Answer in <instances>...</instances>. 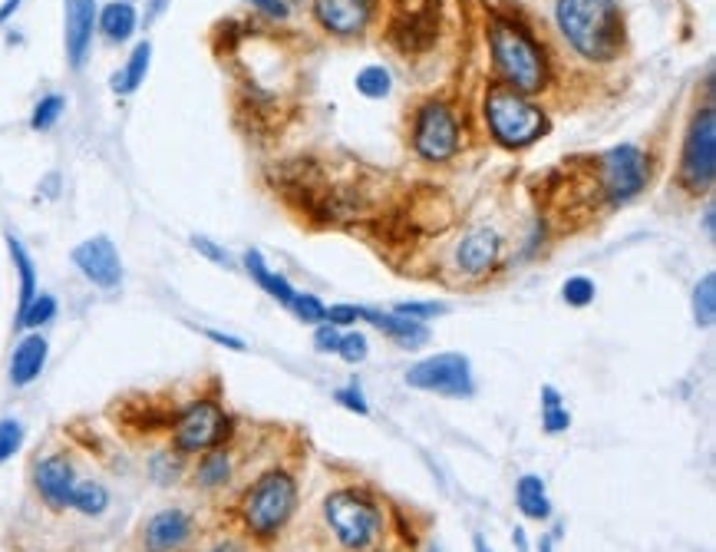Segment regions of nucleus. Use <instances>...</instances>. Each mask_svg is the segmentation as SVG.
<instances>
[{
	"mask_svg": "<svg viewBox=\"0 0 716 552\" xmlns=\"http://www.w3.org/2000/svg\"><path fill=\"white\" fill-rule=\"evenodd\" d=\"M541 427H545V433H561L571 427V413L564 410L555 387H541Z\"/></svg>",
	"mask_w": 716,
	"mask_h": 552,
	"instance_id": "obj_28",
	"label": "nucleus"
},
{
	"mask_svg": "<svg viewBox=\"0 0 716 552\" xmlns=\"http://www.w3.org/2000/svg\"><path fill=\"white\" fill-rule=\"evenodd\" d=\"M716 179V117L713 107H703L686 130L680 156V183L690 192H706Z\"/></svg>",
	"mask_w": 716,
	"mask_h": 552,
	"instance_id": "obj_6",
	"label": "nucleus"
},
{
	"mask_svg": "<svg viewBox=\"0 0 716 552\" xmlns=\"http://www.w3.org/2000/svg\"><path fill=\"white\" fill-rule=\"evenodd\" d=\"M360 318L370 321L373 328H380L387 338H393L396 344L403 347H419L426 344L429 331L423 321H413V318H403V314H393V311H373V308H360Z\"/></svg>",
	"mask_w": 716,
	"mask_h": 552,
	"instance_id": "obj_18",
	"label": "nucleus"
},
{
	"mask_svg": "<svg viewBox=\"0 0 716 552\" xmlns=\"http://www.w3.org/2000/svg\"><path fill=\"white\" fill-rule=\"evenodd\" d=\"M209 341L222 344V347H232V351H245V341L242 338H232V334H222V331H212V328H199Z\"/></svg>",
	"mask_w": 716,
	"mask_h": 552,
	"instance_id": "obj_40",
	"label": "nucleus"
},
{
	"mask_svg": "<svg viewBox=\"0 0 716 552\" xmlns=\"http://www.w3.org/2000/svg\"><path fill=\"white\" fill-rule=\"evenodd\" d=\"M209 552H238V545H235V542H219V545L209 549Z\"/></svg>",
	"mask_w": 716,
	"mask_h": 552,
	"instance_id": "obj_45",
	"label": "nucleus"
},
{
	"mask_svg": "<svg viewBox=\"0 0 716 552\" xmlns=\"http://www.w3.org/2000/svg\"><path fill=\"white\" fill-rule=\"evenodd\" d=\"M232 479V460L222 450H209V456L195 470V483L202 489H222Z\"/></svg>",
	"mask_w": 716,
	"mask_h": 552,
	"instance_id": "obj_25",
	"label": "nucleus"
},
{
	"mask_svg": "<svg viewBox=\"0 0 716 552\" xmlns=\"http://www.w3.org/2000/svg\"><path fill=\"white\" fill-rule=\"evenodd\" d=\"M472 549H476V552H492V549L485 545V536H482V532L472 536Z\"/></svg>",
	"mask_w": 716,
	"mask_h": 552,
	"instance_id": "obj_43",
	"label": "nucleus"
},
{
	"mask_svg": "<svg viewBox=\"0 0 716 552\" xmlns=\"http://www.w3.org/2000/svg\"><path fill=\"white\" fill-rule=\"evenodd\" d=\"M324 516L337 542L350 552L370 549L383 532V512L363 489H334L324 499Z\"/></svg>",
	"mask_w": 716,
	"mask_h": 552,
	"instance_id": "obj_5",
	"label": "nucleus"
},
{
	"mask_svg": "<svg viewBox=\"0 0 716 552\" xmlns=\"http://www.w3.org/2000/svg\"><path fill=\"white\" fill-rule=\"evenodd\" d=\"M377 0H314L317 21L337 37H357L373 18Z\"/></svg>",
	"mask_w": 716,
	"mask_h": 552,
	"instance_id": "obj_14",
	"label": "nucleus"
},
{
	"mask_svg": "<svg viewBox=\"0 0 716 552\" xmlns=\"http://www.w3.org/2000/svg\"><path fill=\"white\" fill-rule=\"evenodd\" d=\"M406 384L416 390L443 394V397H472V367L466 354L446 351L436 357H423L406 371Z\"/></svg>",
	"mask_w": 716,
	"mask_h": 552,
	"instance_id": "obj_8",
	"label": "nucleus"
},
{
	"mask_svg": "<svg viewBox=\"0 0 716 552\" xmlns=\"http://www.w3.org/2000/svg\"><path fill=\"white\" fill-rule=\"evenodd\" d=\"M555 24L571 51H578L591 64L617 60L627 41L617 0H558Z\"/></svg>",
	"mask_w": 716,
	"mask_h": 552,
	"instance_id": "obj_1",
	"label": "nucleus"
},
{
	"mask_svg": "<svg viewBox=\"0 0 716 552\" xmlns=\"http://www.w3.org/2000/svg\"><path fill=\"white\" fill-rule=\"evenodd\" d=\"M413 150L429 163H446L459 150V120L443 100H429L416 113Z\"/></svg>",
	"mask_w": 716,
	"mask_h": 552,
	"instance_id": "obj_9",
	"label": "nucleus"
},
{
	"mask_svg": "<svg viewBox=\"0 0 716 552\" xmlns=\"http://www.w3.org/2000/svg\"><path fill=\"white\" fill-rule=\"evenodd\" d=\"M489 47H492L495 70L508 80L515 93L522 97L541 93V87L548 84V60H545V51L535 44V37L522 24L492 18Z\"/></svg>",
	"mask_w": 716,
	"mask_h": 552,
	"instance_id": "obj_2",
	"label": "nucleus"
},
{
	"mask_svg": "<svg viewBox=\"0 0 716 552\" xmlns=\"http://www.w3.org/2000/svg\"><path fill=\"white\" fill-rule=\"evenodd\" d=\"M515 545H518V552H525V529H515Z\"/></svg>",
	"mask_w": 716,
	"mask_h": 552,
	"instance_id": "obj_46",
	"label": "nucleus"
},
{
	"mask_svg": "<svg viewBox=\"0 0 716 552\" xmlns=\"http://www.w3.org/2000/svg\"><path fill=\"white\" fill-rule=\"evenodd\" d=\"M70 258L90 285H97L103 291H116L123 285V258H120L113 239H107V235L87 239L70 252Z\"/></svg>",
	"mask_w": 716,
	"mask_h": 552,
	"instance_id": "obj_11",
	"label": "nucleus"
},
{
	"mask_svg": "<svg viewBox=\"0 0 716 552\" xmlns=\"http://www.w3.org/2000/svg\"><path fill=\"white\" fill-rule=\"evenodd\" d=\"M245 268H248V275L255 278V285L261 288V291H268L278 305H284V308H291V301H294V288H291V281L288 278H281V275H275L268 265H265V258H261V252H245Z\"/></svg>",
	"mask_w": 716,
	"mask_h": 552,
	"instance_id": "obj_20",
	"label": "nucleus"
},
{
	"mask_svg": "<svg viewBox=\"0 0 716 552\" xmlns=\"http://www.w3.org/2000/svg\"><path fill=\"white\" fill-rule=\"evenodd\" d=\"M70 509H77V512H83V516H103V512L110 509V489H107L103 483L83 479V483H77V489H74Z\"/></svg>",
	"mask_w": 716,
	"mask_h": 552,
	"instance_id": "obj_24",
	"label": "nucleus"
},
{
	"mask_svg": "<svg viewBox=\"0 0 716 552\" xmlns=\"http://www.w3.org/2000/svg\"><path fill=\"white\" fill-rule=\"evenodd\" d=\"M390 87H393V77H390V70L380 67V64H370V67H363V70L357 74V90H360L367 100H383V97L390 93Z\"/></svg>",
	"mask_w": 716,
	"mask_h": 552,
	"instance_id": "obj_29",
	"label": "nucleus"
},
{
	"mask_svg": "<svg viewBox=\"0 0 716 552\" xmlns=\"http://www.w3.org/2000/svg\"><path fill=\"white\" fill-rule=\"evenodd\" d=\"M64 110H67V100H64L60 93H51V97H44V100L34 107L31 126H34L37 133H47V130L57 126V120L64 117Z\"/></svg>",
	"mask_w": 716,
	"mask_h": 552,
	"instance_id": "obj_30",
	"label": "nucleus"
},
{
	"mask_svg": "<svg viewBox=\"0 0 716 552\" xmlns=\"http://www.w3.org/2000/svg\"><path fill=\"white\" fill-rule=\"evenodd\" d=\"M693 321L700 328H713L716 321V275L706 272L693 288Z\"/></svg>",
	"mask_w": 716,
	"mask_h": 552,
	"instance_id": "obj_26",
	"label": "nucleus"
},
{
	"mask_svg": "<svg viewBox=\"0 0 716 552\" xmlns=\"http://www.w3.org/2000/svg\"><path fill=\"white\" fill-rule=\"evenodd\" d=\"M594 295H597V288H594V281L584 278V275H574V278H568V281L561 285V298H564L571 308H588V305L594 301Z\"/></svg>",
	"mask_w": 716,
	"mask_h": 552,
	"instance_id": "obj_31",
	"label": "nucleus"
},
{
	"mask_svg": "<svg viewBox=\"0 0 716 552\" xmlns=\"http://www.w3.org/2000/svg\"><path fill=\"white\" fill-rule=\"evenodd\" d=\"M136 24H139V14H136L133 0H110V4L97 18V27L113 44H126L136 34Z\"/></svg>",
	"mask_w": 716,
	"mask_h": 552,
	"instance_id": "obj_19",
	"label": "nucleus"
},
{
	"mask_svg": "<svg viewBox=\"0 0 716 552\" xmlns=\"http://www.w3.org/2000/svg\"><path fill=\"white\" fill-rule=\"evenodd\" d=\"M334 400H337V404H344L347 410L360 413V417H363V413H370V407H367V400L360 397V390H357V387H344V390H337V394H334Z\"/></svg>",
	"mask_w": 716,
	"mask_h": 552,
	"instance_id": "obj_39",
	"label": "nucleus"
},
{
	"mask_svg": "<svg viewBox=\"0 0 716 552\" xmlns=\"http://www.w3.org/2000/svg\"><path fill=\"white\" fill-rule=\"evenodd\" d=\"M172 437L182 453H209L232 437V420L215 400H192L176 413Z\"/></svg>",
	"mask_w": 716,
	"mask_h": 552,
	"instance_id": "obj_7",
	"label": "nucleus"
},
{
	"mask_svg": "<svg viewBox=\"0 0 716 552\" xmlns=\"http://www.w3.org/2000/svg\"><path fill=\"white\" fill-rule=\"evenodd\" d=\"M18 8H21V0H4V4H0V24H8L18 14Z\"/></svg>",
	"mask_w": 716,
	"mask_h": 552,
	"instance_id": "obj_42",
	"label": "nucleus"
},
{
	"mask_svg": "<svg viewBox=\"0 0 716 552\" xmlns=\"http://www.w3.org/2000/svg\"><path fill=\"white\" fill-rule=\"evenodd\" d=\"M485 120L499 146L525 150L548 133V117L512 87H492L485 97Z\"/></svg>",
	"mask_w": 716,
	"mask_h": 552,
	"instance_id": "obj_3",
	"label": "nucleus"
},
{
	"mask_svg": "<svg viewBox=\"0 0 716 552\" xmlns=\"http://www.w3.org/2000/svg\"><path fill=\"white\" fill-rule=\"evenodd\" d=\"M324 321H331L334 328H350V324H357L360 321V308L357 305H331L327 308V318Z\"/></svg>",
	"mask_w": 716,
	"mask_h": 552,
	"instance_id": "obj_38",
	"label": "nucleus"
},
{
	"mask_svg": "<svg viewBox=\"0 0 716 552\" xmlns=\"http://www.w3.org/2000/svg\"><path fill=\"white\" fill-rule=\"evenodd\" d=\"M370 344L360 331H350V334H340V344H337V354L347 361V364H360L367 357Z\"/></svg>",
	"mask_w": 716,
	"mask_h": 552,
	"instance_id": "obj_34",
	"label": "nucleus"
},
{
	"mask_svg": "<svg viewBox=\"0 0 716 552\" xmlns=\"http://www.w3.org/2000/svg\"><path fill=\"white\" fill-rule=\"evenodd\" d=\"M77 466L67 453H54V456H44L37 460L34 466V489L37 496L54 509V512H64L70 509V499H74V489H77Z\"/></svg>",
	"mask_w": 716,
	"mask_h": 552,
	"instance_id": "obj_12",
	"label": "nucleus"
},
{
	"mask_svg": "<svg viewBox=\"0 0 716 552\" xmlns=\"http://www.w3.org/2000/svg\"><path fill=\"white\" fill-rule=\"evenodd\" d=\"M54 318H57V298H54V295H37V298L27 305V311L14 321V328H18V331H41V328H47Z\"/></svg>",
	"mask_w": 716,
	"mask_h": 552,
	"instance_id": "obj_27",
	"label": "nucleus"
},
{
	"mask_svg": "<svg viewBox=\"0 0 716 552\" xmlns=\"http://www.w3.org/2000/svg\"><path fill=\"white\" fill-rule=\"evenodd\" d=\"M393 314L423 321V318H433V314H446V305H436V301H406V305H396Z\"/></svg>",
	"mask_w": 716,
	"mask_h": 552,
	"instance_id": "obj_36",
	"label": "nucleus"
},
{
	"mask_svg": "<svg viewBox=\"0 0 716 552\" xmlns=\"http://www.w3.org/2000/svg\"><path fill=\"white\" fill-rule=\"evenodd\" d=\"M647 176H650V163L630 143L614 146L601 156V183H604V196L611 206H620V202L640 196L647 186Z\"/></svg>",
	"mask_w": 716,
	"mask_h": 552,
	"instance_id": "obj_10",
	"label": "nucleus"
},
{
	"mask_svg": "<svg viewBox=\"0 0 716 552\" xmlns=\"http://www.w3.org/2000/svg\"><path fill=\"white\" fill-rule=\"evenodd\" d=\"M337 344H340V328H334L331 321H321L317 324V331H314V347L321 351V354H337Z\"/></svg>",
	"mask_w": 716,
	"mask_h": 552,
	"instance_id": "obj_37",
	"label": "nucleus"
},
{
	"mask_svg": "<svg viewBox=\"0 0 716 552\" xmlns=\"http://www.w3.org/2000/svg\"><path fill=\"white\" fill-rule=\"evenodd\" d=\"M291 311L304 321V324H321L327 318V305L317 295H294Z\"/></svg>",
	"mask_w": 716,
	"mask_h": 552,
	"instance_id": "obj_32",
	"label": "nucleus"
},
{
	"mask_svg": "<svg viewBox=\"0 0 716 552\" xmlns=\"http://www.w3.org/2000/svg\"><path fill=\"white\" fill-rule=\"evenodd\" d=\"M47 354H51L47 338H44V334H27V338L18 344L14 357H11V384H14V387L34 384V380L41 377L44 364H47Z\"/></svg>",
	"mask_w": 716,
	"mask_h": 552,
	"instance_id": "obj_17",
	"label": "nucleus"
},
{
	"mask_svg": "<svg viewBox=\"0 0 716 552\" xmlns=\"http://www.w3.org/2000/svg\"><path fill=\"white\" fill-rule=\"evenodd\" d=\"M538 552H555V539H551V536H541V539H538Z\"/></svg>",
	"mask_w": 716,
	"mask_h": 552,
	"instance_id": "obj_44",
	"label": "nucleus"
},
{
	"mask_svg": "<svg viewBox=\"0 0 716 552\" xmlns=\"http://www.w3.org/2000/svg\"><path fill=\"white\" fill-rule=\"evenodd\" d=\"M298 509V483L284 470H268L242 499V519L258 539L278 536Z\"/></svg>",
	"mask_w": 716,
	"mask_h": 552,
	"instance_id": "obj_4",
	"label": "nucleus"
},
{
	"mask_svg": "<svg viewBox=\"0 0 716 552\" xmlns=\"http://www.w3.org/2000/svg\"><path fill=\"white\" fill-rule=\"evenodd\" d=\"M24 443V427L18 420H0V463L11 460Z\"/></svg>",
	"mask_w": 716,
	"mask_h": 552,
	"instance_id": "obj_33",
	"label": "nucleus"
},
{
	"mask_svg": "<svg viewBox=\"0 0 716 552\" xmlns=\"http://www.w3.org/2000/svg\"><path fill=\"white\" fill-rule=\"evenodd\" d=\"M192 245H195V252H199L202 258L215 262L219 268H235L232 255H228V252H225L222 245H215L212 239H205V235H192Z\"/></svg>",
	"mask_w": 716,
	"mask_h": 552,
	"instance_id": "obj_35",
	"label": "nucleus"
},
{
	"mask_svg": "<svg viewBox=\"0 0 716 552\" xmlns=\"http://www.w3.org/2000/svg\"><path fill=\"white\" fill-rule=\"evenodd\" d=\"M97 18H100L97 0H67V60L74 70H80L87 64Z\"/></svg>",
	"mask_w": 716,
	"mask_h": 552,
	"instance_id": "obj_15",
	"label": "nucleus"
},
{
	"mask_svg": "<svg viewBox=\"0 0 716 552\" xmlns=\"http://www.w3.org/2000/svg\"><path fill=\"white\" fill-rule=\"evenodd\" d=\"M251 4H255L261 14H268V18H288V4H284V0H251Z\"/></svg>",
	"mask_w": 716,
	"mask_h": 552,
	"instance_id": "obj_41",
	"label": "nucleus"
},
{
	"mask_svg": "<svg viewBox=\"0 0 716 552\" xmlns=\"http://www.w3.org/2000/svg\"><path fill=\"white\" fill-rule=\"evenodd\" d=\"M515 503H518L522 516H528V519H535V522L551 519V503H548V493H545L541 476L525 473V476L515 483Z\"/></svg>",
	"mask_w": 716,
	"mask_h": 552,
	"instance_id": "obj_22",
	"label": "nucleus"
},
{
	"mask_svg": "<svg viewBox=\"0 0 716 552\" xmlns=\"http://www.w3.org/2000/svg\"><path fill=\"white\" fill-rule=\"evenodd\" d=\"M195 539V519L186 509H159L146 519L139 542L146 552H182Z\"/></svg>",
	"mask_w": 716,
	"mask_h": 552,
	"instance_id": "obj_13",
	"label": "nucleus"
},
{
	"mask_svg": "<svg viewBox=\"0 0 716 552\" xmlns=\"http://www.w3.org/2000/svg\"><path fill=\"white\" fill-rule=\"evenodd\" d=\"M703 229H706V232H709V235H713V206H709V209H706V225H703Z\"/></svg>",
	"mask_w": 716,
	"mask_h": 552,
	"instance_id": "obj_47",
	"label": "nucleus"
},
{
	"mask_svg": "<svg viewBox=\"0 0 716 552\" xmlns=\"http://www.w3.org/2000/svg\"><path fill=\"white\" fill-rule=\"evenodd\" d=\"M499 255H502V239H499V232L489 229V225H482V229H476V232H469V235L462 239V245L456 249V265H459V272L479 278V275H485V272L495 268Z\"/></svg>",
	"mask_w": 716,
	"mask_h": 552,
	"instance_id": "obj_16",
	"label": "nucleus"
},
{
	"mask_svg": "<svg viewBox=\"0 0 716 552\" xmlns=\"http://www.w3.org/2000/svg\"><path fill=\"white\" fill-rule=\"evenodd\" d=\"M8 249H11V262L18 268V278H21V295H18V318H21L27 311V305L37 298V265L21 239L8 235Z\"/></svg>",
	"mask_w": 716,
	"mask_h": 552,
	"instance_id": "obj_21",
	"label": "nucleus"
},
{
	"mask_svg": "<svg viewBox=\"0 0 716 552\" xmlns=\"http://www.w3.org/2000/svg\"><path fill=\"white\" fill-rule=\"evenodd\" d=\"M149 60H153V44L149 41H143L133 54H130V60H126V67L113 77V90L116 93H123V97H130V93H136L139 87H143V80H146V74H149Z\"/></svg>",
	"mask_w": 716,
	"mask_h": 552,
	"instance_id": "obj_23",
	"label": "nucleus"
}]
</instances>
